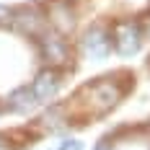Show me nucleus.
Instances as JSON below:
<instances>
[{"mask_svg": "<svg viewBox=\"0 0 150 150\" xmlns=\"http://www.w3.org/2000/svg\"><path fill=\"white\" fill-rule=\"evenodd\" d=\"M44 18H47V23L52 26V31H57L62 36L75 29V13L70 11V3L67 0H54L49 5V11H47Z\"/></svg>", "mask_w": 150, "mask_h": 150, "instance_id": "nucleus-7", "label": "nucleus"}, {"mask_svg": "<svg viewBox=\"0 0 150 150\" xmlns=\"http://www.w3.org/2000/svg\"><path fill=\"white\" fill-rule=\"evenodd\" d=\"M36 106V98H34V93H31V86H21V88H16L11 96H8V109L11 111H18V114H26Z\"/></svg>", "mask_w": 150, "mask_h": 150, "instance_id": "nucleus-8", "label": "nucleus"}, {"mask_svg": "<svg viewBox=\"0 0 150 150\" xmlns=\"http://www.w3.org/2000/svg\"><path fill=\"white\" fill-rule=\"evenodd\" d=\"M122 96H124V88L114 78H101V80H93L88 86H83L75 93L73 104L83 117H104L106 111H111L119 104Z\"/></svg>", "mask_w": 150, "mask_h": 150, "instance_id": "nucleus-1", "label": "nucleus"}, {"mask_svg": "<svg viewBox=\"0 0 150 150\" xmlns=\"http://www.w3.org/2000/svg\"><path fill=\"white\" fill-rule=\"evenodd\" d=\"M11 23H13L23 36H34V39H39V36L47 31L44 13H42L39 8H29V5L13 11V13H11Z\"/></svg>", "mask_w": 150, "mask_h": 150, "instance_id": "nucleus-4", "label": "nucleus"}, {"mask_svg": "<svg viewBox=\"0 0 150 150\" xmlns=\"http://www.w3.org/2000/svg\"><path fill=\"white\" fill-rule=\"evenodd\" d=\"M109 49H111V34L101 23L91 26L83 34V52L88 54L91 60H104L106 54H109Z\"/></svg>", "mask_w": 150, "mask_h": 150, "instance_id": "nucleus-6", "label": "nucleus"}, {"mask_svg": "<svg viewBox=\"0 0 150 150\" xmlns=\"http://www.w3.org/2000/svg\"><path fill=\"white\" fill-rule=\"evenodd\" d=\"M93 150H114V142H111L109 137H104V140H98V145H96Z\"/></svg>", "mask_w": 150, "mask_h": 150, "instance_id": "nucleus-10", "label": "nucleus"}, {"mask_svg": "<svg viewBox=\"0 0 150 150\" xmlns=\"http://www.w3.org/2000/svg\"><path fill=\"white\" fill-rule=\"evenodd\" d=\"M60 86H62L60 73H57L54 67H44L42 73L34 78V83H31V93H34L36 104H47V101H52V98L60 93Z\"/></svg>", "mask_w": 150, "mask_h": 150, "instance_id": "nucleus-5", "label": "nucleus"}, {"mask_svg": "<svg viewBox=\"0 0 150 150\" xmlns=\"http://www.w3.org/2000/svg\"><path fill=\"white\" fill-rule=\"evenodd\" d=\"M60 150H83V145H80L78 140H65L60 145Z\"/></svg>", "mask_w": 150, "mask_h": 150, "instance_id": "nucleus-9", "label": "nucleus"}, {"mask_svg": "<svg viewBox=\"0 0 150 150\" xmlns=\"http://www.w3.org/2000/svg\"><path fill=\"white\" fill-rule=\"evenodd\" d=\"M39 49H42V60L49 67H62L70 62V44L57 31H44L39 36Z\"/></svg>", "mask_w": 150, "mask_h": 150, "instance_id": "nucleus-3", "label": "nucleus"}, {"mask_svg": "<svg viewBox=\"0 0 150 150\" xmlns=\"http://www.w3.org/2000/svg\"><path fill=\"white\" fill-rule=\"evenodd\" d=\"M111 44L122 57H132L142 47V29L137 21H119L111 29Z\"/></svg>", "mask_w": 150, "mask_h": 150, "instance_id": "nucleus-2", "label": "nucleus"}]
</instances>
